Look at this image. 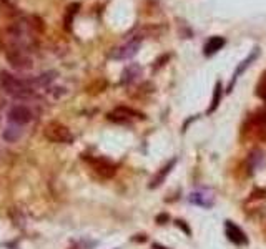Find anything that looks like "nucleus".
I'll use <instances>...</instances> for the list:
<instances>
[{
  "instance_id": "obj_1",
  "label": "nucleus",
  "mask_w": 266,
  "mask_h": 249,
  "mask_svg": "<svg viewBox=\"0 0 266 249\" xmlns=\"http://www.w3.org/2000/svg\"><path fill=\"white\" fill-rule=\"evenodd\" d=\"M0 87H2V90L5 91L8 96H12V98L24 100V98H30L33 95V90L24 80L14 77L10 71H5V70L0 71Z\"/></svg>"
},
{
  "instance_id": "obj_2",
  "label": "nucleus",
  "mask_w": 266,
  "mask_h": 249,
  "mask_svg": "<svg viewBox=\"0 0 266 249\" xmlns=\"http://www.w3.org/2000/svg\"><path fill=\"white\" fill-rule=\"evenodd\" d=\"M44 136L52 143H72L73 135L60 121H50L44 128Z\"/></svg>"
},
{
  "instance_id": "obj_3",
  "label": "nucleus",
  "mask_w": 266,
  "mask_h": 249,
  "mask_svg": "<svg viewBox=\"0 0 266 249\" xmlns=\"http://www.w3.org/2000/svg\"><path fill=\"white\" fill-rule=\"evenodd\" d=\"M5 57H7L8 63H10L14 68L27 70V68H30V67H32V60L20 48L12 47V48L5 50Z\"/></svg>"
},
{
  "instance_id": "obj_4",
  "label": "nucleus",
  "mask_w": 266,
  "mask_h": 249,
  "mask_svg": "<svg viewBox=\"0 0 266 249\" xmlns=\"http://www.w3.org/2000/svg\"><path fill=\"white\" fill-rule=\"evenodd\" d=\"M140 44H142V37L128 40L126 44L121 45V47L113 50L112 57L117 58V60H128V58H132L133 55H137L138 48H140Z\"/></svg>"
},
{
  "instance_id": "obj_5",
  "label": "nucleus",
  "mask_w": 266,
  "mask_h": 249,
  "mask_svg": "<svg viewBox=\"0 0 266 249\" xmlns=\"http://www.w3.org/2000/svg\"><path fill=\"white\" fill-rule=\"evenodd\" d=\"M132 118H145V115L133 108L128 107H117L112 113H108V120L117 121V123H128Z\"/></svg>"
},
{
  "instance_id": "obj_6",
  "label": "nucleus",
  "mask_w": 266,
  "mask_h": 249,
  "mask_svg": "<svg viewBox=\"0 0 266 249\" xmlns=\"http://www.w3.org/2000/svg\"><path fill=\"white\" fill-rule=\"evenodd\" d=\"M8 120L15 125H25L28 121H32V112L24 105H15L8 112Z\"/></svg>"
},
{
  "instance_id": "obj_7",
  "label": "nucleus",
  "mask_w": 266,
  "mask_h": 249,
  "mask_svg": "<svg viewBox=\"0 0 266 249\" xmlns=\"http://www.w3.org/2000/svg\"><path fill=\"white\" fill-rule=\"evenodd\" d=\"M92 164H94L95 173H97L98 176H102V178H112V176L115 175V171H117L115 164L110 163L108 159H103V158L94 159V161H92Z\"/></svg>"
},
{
  "instance_id": "obj_8",
  "label": "nucleus",
  "mask_w": 266,
  "mask_h": 249,
  "mask_svg": "<svg viewBox=\"0 0 266 249\" xmlns=\"http://www.w3.org/2000/svg\"><path fill=\"white\" fill-rule=\"evenodd\" d=\"M225 231H226V236H228V239H230L231 243H235V244H246V236H244V233L242 229H240L238 226L235 225V223H231V221H226V225H225Z\"/></svg>"
},
{
  "instance_id": "obj_9",
  "label": "nucleus",
  "mask_w": 266,
  "mask_h": 249,
  "mask_svg": "<svg viewBox=\"0 0 266 249\" xmlns=\"http://www.w3.org/2000/svg\"><path fill=\"white\" fill-rule=\"evenodd\" d=\"M190 201L193 204H198V206H203V208H212L215 204V200L213 196H210L208 193H203V191H195L190 195Z\"/></svg>"
},
{
  "instance_id": "obj_10",
  "label": "nucleus",
  "mask_w": 266,
  "mask_h": 249,
  "mask_svg": "<svg viewBox=\"0 0 266 249\" xmlns=\"http://www.w3.org/2000/svg\"><path fill=\"white\" fill-rule=\"evenodd\" d=\"M256 57H258V50H255V52H253V53L250 55V57H248V58H244V60H243L242 63H240V65H238V68H236V71L233 73V78H231V82H230V87H228V91H231V88H233V83L236 82V78H238L240 75H242L243 71L246 70L248 67L251 65V62H255V60H256Z\"/></svg>"
},
{
  "instance_id": "obj_11",
  "label": "nucleus",
  "mask_w": 266,
  "mask_h": 249,
  "mask_svg": "<svg viewBox=\"0 0 266 249\" xmlns=\"http://www.w3.org/2000/svg\"><path fill=\"white\" fill-rule=\"evenodd\" d=\"M223 47H225V39L223 37H212L205 45V55L206 57H212V55H215Z\"/></svg>"
},
{
  "instance_id": "obj_12",
  "label": "nucleus",
  "mask_w": 266,
  "mask_h": 249,
  "mask_svg": "<svg viewBox=\"0 0 266 249\" xmlns=\"http://www.w3.org/2000/svg\"><path fill=\"white\" fill-rule=\"evenodd\" d=\"M142 73V68L138 65H130L128 68H125L123 75H121V83H125V85H128V83L135 82L138 77H140Z\"/></svg>"
},
{
  "instance_id": "obj_13",
  "label": "nucleus",
  "mask_w": 266,
  "mask_h": 249,
  "mask_svg": "<svg viewBox=\"0 0 266 249\" xmlns=\"http://www.w3.org/2000/svg\"><path fill=\"white\" fill-rule=\"evenodd\" d=\"M175 163H176V159H171V161L168 163V164H165V166L162 168V171H160L158 175L153 178V181H151L150 188H157V186H160V184L163 183V180L167 178V175H168V173L171 171V168L175 166Z\"/></svg>"
},
{
  "instance_id": "obj_14",
  "label": "nucleus",
  "mask_w": 266,
  "mask_h": 249,
  "mask_svg": "<svg viewBox=\"0 0 266 249\" xmlns=\"http://www.w3.org/2000/svg\"><path fill=\"white\" fill-rule=\"evenodd\" d=\"M3 140L5 141H10V143H14L19 140L20 136H22V130L19 128L17 125H12V126H7L5 130H3Z\"/></svg>"
},
{
  "instance_id": "obj_15",
  "label": "nucleus",
  "mask_w": 266,
  "mask_h": 249,
  "mask_svg": "<svg viewBox=\"0 0 266 249\" xmlns=\"http://www.w3.org/2000/svg\"><path fill=\"white\" fill-rule=\"evenodd\" d=\"M80 8V3H70L69 7H67V14H65V30H70L72 28V19H73V15L78 12Z\"/></svg>"
},
{
  "instance_id": "obj_16",
  "label": "nucleus",
  "mask_w": 266,
  "mask_h": 249,
  "mask_svg": "<svg viewBox=\"0 0 266 249\" xmlns=\"http://www.w3.org/2000/svg\"><path fill=\"white\" fill-rule=\"evenodd\" d=\"M221 103V83H217L215 87V91H213V100H212V107L208 108V113H213L215 110L218 108V105Z\"/></svg>"
},
{
  "instance_id": "obj_17",
  "label": "nucleus",
  "mask_w": 266,
  "mask_h": 249,
  "mask_svg": "<svg viewBox=\"0 0 266 249\" xmlns=\"http://www.w3.org/2000/svg\"><path fill=\"white\" fill-rule=\"evenodd\" d=\"M263 151L261 150H253L250 153V158H248V161H250V166L251 168H258L261 163H263Z\"/></svg>"
},
{
  "instance_id": "obj_18",
  "label": "nucleus",
  "mask_w": 266,
  "mask_h": 249,
  "mask_svg": "<svg viewBox=\"0 0 266 249\" xmlns=\"http://www.w3.org/2000/svg\"><path fill=\"white\" fill-rule=\"evenodd\" d=\"M32 22H35V23H32V25H33V27H35L39 32L44 30V25H42V20L39 19V17H32Z\"/></svg>"
},
{
  "instance_id": "obj_19",
  "label": "nucleus",
  "mask_w": 266,
  "mask_h": 249,
  "mask_svg": "<svg viewBox=\"0 0 266 249\" xmlns=\"http://www.w3.org/2000/svg\"><path fill=\"white\" fill-rule=\"evenodd\" d=\"M153 249H167V248H162V246H158V244H155Z\"/></svg>"
}]
</instances>
